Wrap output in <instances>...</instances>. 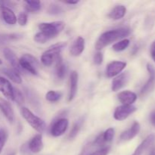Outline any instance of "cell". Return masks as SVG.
<instances>
[{"mask_svg":"<svg viewBox=\"0 0 155 155\" xmlns=\"http://www.w3.org/2000/svg\"><path fill=\"white\" fill-rule=\"evenodd\" d=\"M85 48V39L80 36L77 38L71 46L70 52L73 56H79L82 54Z\"/></svg>","mask_w":155,"mask_h":155,"instance_id":"20","label":"cell"},{"mask_svg":"<svg viewBox=\"0 0 155 155\" xmlns=\"http://www.w3.org/2000/svg\"><path fill=\"white\" fill-rule=\"evenodd\" d=\"M3 53H4V55L5 57V58L8 61L9 63L11 64L12 67H13L14 70L16 71L17 73L19 74L20 72H21V68L20 67L19 64V60L17 58L16 55H15V53L13 52L12 50H11L10 48H5L3 50Z\"/></svg>","mask_w":155,"mask_h":155,"instance_id":"12","label":"cell"},{"mask_svg":"<svg viewBox=\"0 0 155 155\" xmlns=\"http://www.w3.org/2000/svg\"><path fill=\"white\" fill-rule=\"evenodd\" d=\"M147 69L149 73V79L141 90V95H145L151 92L155 85V69L150 64L147 65Z\"/></svg>","mask_w":155,"mask_h":155,"instance_id":"9","label":"cell"},{"mask_svg":"<svg viewBox=\"0 0 155 155\" xmlns=\"http://www.w3.org/2000/svg\"><path fill=\"white\" fill-rule=\"evenodd\" d=\"M154 155H155V154H154Z\"/></svg>","mask_w":155,"mask_h":155,"instance_id":"41","label":"cell"},{"mask_svg":"<svg viewBox=\"0 0 155 155\" xmlns=\"http://www.w3.org/2000/svg\"><path fill=\"white\" fill-rule=\"evenodd\" d=\"M130 45V40L127 39H123L113 45V49L116 51H121L125 50Z\"/></svg>","mask_w":155,"mask_h":155,"instance_id":"26","label":"cell"},{"mask_svg":"<svg viewBox=\"0 0 155 155\" xmlns=\"http://www.w3.org/2000/svg\"><path fill=\"white\" fill-rule=\"evenodd\" d=\"M151 155H154V154H151Z\"/></svg>","mask_w":155,"mask_h":155,"instance_id":"40","label":"cell"},{"mask_svg":"<svg viewBox=\"0 0 155 155\" xmlns=\"http://www.w3.org/2000/svg\"><path fill=\"white\" fill-rule=\"evenodd\" d=\"M27 4V9L29 12H37L41 8V2L39 1H30L27 0L25 2Z\"/></svg>","mask_w":155,"mask_h":155,"instance_id":"24","label":"cell"},{"mask_svg":"<svg viewBox=\"0 0 155 155\" xmlns=\"http://www.w3.org/2000/svg\"><path fill=\"white\" fill-rule=\"evenodd\" d=\"M127 12V8L124 5H117L114 8L109 14V18L113 20H120L124 17Z\"/></svg>","mask_w":155,"mask_h":155,"instance_id":"21","label":"cell"},{"mask_svg":"<svg viewBox=\"0 0 155 155\" xmlns=\"http://www.w3.org/2000/svg\"><path fill=\"white\" fill-rule=\"evenodd\" d=\"M136 110V107L133 105H123L119 106L115 110L114 114V117L117 120H124L127 119L130 114L134 113Z\"/></svg>","mask_w":155,"mask_h":155,"instance_id":"6","label":"cell"},{"mask_svg":"<svg viewBox=\"0 0 155 155\" xmlns=\"http://www.w3.org/2000/svg\"><path fill=\"white\" fill-rule=\"evenodd\" d=\"M65 46H66V42H58L54 44L42 54L41 62L45 66H51L53 62L56 61V60L60 57L61 51Z\"/></svg>","mask_w":155,"mask_h":155,"instance_id":"3","label":"cell"},{"mask_svg":"<svg viewBox=\"0 0 155 155\" xmlns=\"http://www.w3.org/2000/svg\"><path fill=\"white\" fill-rule=\"evenodd\" d=\"M65 3L67 4H71V5H74V4H77L79 2L78 0H75V1H65Z\"/></svg>","mask_w":155,"mask_h":155,"instance_id":"37","label":"cell"},{"mask_svg":"<svg viewBox=\"0 0 155 155\" xmlns=\"http://www.w3.org/2000/svg\"><path fill=\"white\" fill-rule=\"evenodd\" d=\"M151 57H152V58L154 59V61H155V40L153 42V43L151 44Z\"/></svg>","mask_w":155,"mask_h":155,"instance_id":"35","label":"cell"},{"mask_svg":"<svg viewBox=\"0 0 155 155\" xmlns=\"http://www.w3.org/2000/svg\"><path fill=\"white\" fill-rule=\"evenodd\" d=\"M0 9H1L2 16L6 24H10V25H14L16 24L17 18L12 9L8 7H4V6H1Z\"/></svg>","mask_w":155,"mask_h":155,"instance_id":"19","label":"cell"},{"mask_svg":"<svg viewBox=\"0 0 155 155\" xmlns=\"http://www.w3.org/2000/svg\"><path fill=\"white\" fill-rule=\"evenodd\" d=\"M19 64L21 68L26 70L33 75H37L36 68L39 66V62L37 59L35 58L31 54H24L19 60Z\"/></svg>","mask_w":155,"mask_h":155,"instance_id":"5","label":"cell"},{"mask_svg":"<svg viewBox=\"0 0 155 155\" xmlns=\"http://www.w3.org/2000/svg\"><path fill=\"white\" fill-rule=\"evenodd\" d=\"M139 131H140V124L138 122H135L129 130L122 133V134L120 135V140L121 142L131 140L135 136H137Z\"/></svg>","mask_w":155,"mask_h":155,"instance_id":"11","label":"cell"},{"mask_svg":"<svg viewBox=\"0 0 155 155\" xmlns=\"http://www.w3.org/2000/svg\"><path fill=\"white\" fill-rule=\"evenodd\" d=\"M8 134L7 132L3 129H0V154H1L4 145L5 144L6 141H7Z\"/></svg>","mask_w":155,"mask_h":155,"instance_id":"29","label":"cell"},{"mask_svg":"<svg viewBox=\"0 0 155 155\" xmlns=\"http://www.w3.org/2000/svg\"><path fill=\"white\" fill-rule=\"evenodd\" d=\"M13 89L14 88L7 79L0 77V92L5 97L10 100H13Z\"/></svg>","mask_w":155,"mask_h":155,"instance_id":"13","label":"cell"},{"mask_svg":"<svg viewBox=\"0 0 155 155\" xmlns=\"http://www.w3.org/2000/svg\"><path fill=\"white\" fill-rule=\"evenodd\" d=\"M61 98V93L55 91H48L45 95V98L50 102H55Z\"/></svg>","mask_w":155,"mask_h":155,"instance_id":"25","label":"cell"},{"mask_svg":"<svg viewBox=\"0 0 155 155\" xmlns=\"http://www.w3.org/2000/svg\"><path fill=\"white\" fill-rule=\"evenodd\" d=\"M18 24H20L21 26H24L26 25V24L27 23V15L26 13H22L18 15Z\"/></svg>","mask_w":155,"mask_h":155,"instance_id":"32","label":"cell"},{"mask_svg":"<svg viewBox=\"0 0 155 155\" xmlns=\"http://www.w3.org/2000/svg\"><path fill=\"white\" fill-rule=\"evenodd\" d=\"M109 149L110 148L108 147H104V148H101V149L98 150V151L91 153L89 155H107L109 152Z\"/></svg>","mask_w":155,"mask_h":155,"instance_id":"33","label":"cell"},{"mask_svg":"<svg viewBox=\"0 0 155 155\" xmlns=\"http://www.w3.org/2000/svg\"><path fill=\"white\" fill-rule=\"evenodd\" d=\"M64 27L65 24L63 21L41 23L39 24L40 32L35 35L34 40L39 43H45L59 34L64 30Z\"/></svg>","mask_w":155,"mask_h":155,"instance_id":"1","label":"cell"},{"mask_svg":"<svg viewBox=\"0 0 155 155\" xmlns=\"http://www.w3.org/2000/svg\"><path fill=\"white\" fill-rule=\"evenodd\" d=\"M68 120L66 118H61L56 120L51 127V134L54 137H58L66 132L68 127Z\"/></svg>","mask_w":155,"mask_h":155,"instance_id":"7","label":"cell"},{"mask_svg":"<svg viewBox=\"0 0 155 155\" xmlns=\"http://www.w3.org/2000/svg\"><path fill=\"white\" fill-rule=\"evenodd\" d=\"M129 79H130V74H129L128 72L123 73V74H120L116 78L114 79L113 81H112V90L114 92H117V91L122 89L128 83Z\"/></svg>","mask_w":155,"mask_h":155,"instance_id":"10","label":"cell"},{"mask_svg":"<svg viewBox=\"0 0 155 155\" xmlns=\"http://www.w3.org/2000/svg\"><path fill=\"white\" fill-rule=\"evenodd\" d=\"M114 136V130L113 128H109L104 133H102V138L104 143L110 142Z\"/></svg>","mask_w":155,"mask_h":155,"instance_id":"28","label":"cell"},{"mask_svg":"<svg viewBox=\"0 0 155 155\" xmlns=\"http://www.w3.org/2000/svg\"><path fill=\"white\" fill-rule=\"evenodd\" d=\"M8 155H15V152H12V153H11V154H9Z\"/></svg>","mask_w":155,"mask_h":155,"instance_id":"38","label":"cell"},{"mask_svg":"<svg viewBox=\"0 0 155 155\" xmlns=\"http://www.w3.org/2000/svg\"><path fill=\"white\" fill-rule=\"evenodd\" d=\"M28 148L33 153H39L43 148V142H42V136L41 134L35 136L29 142Z\"/></svg>","mask_w":155,"mask_h":155,"instance_id":"17","label":"cell"},{"mask_svg":"<svg viewBox=\"0 0 155 155\" xmlns=\"http://www.w3.org/2000/svg\"><path fill=\"white\" fill-rule=\"evenodd\" d=\"M67 73V67L62 61L61 58L60 57L56 60V74L59 79L62 80L64 78Z\"/></svg>","mask_w":155,"mask_h":155,"instance_id":"23","label":"cell"},{"mask_svg":"<svg viewBox=\"0 0 155 155\" xmlns=\"http://www.w3.org/2000/svg\"><path fill=\"white\" fill-rule=\"evenodd\" d=\"M155 141V136L154 135L151 134L149 135L139 146L137 147V148L136 149V151H134L132 155H142L144 154L145 151L152 145Z\"/></svg>","mask_w":155,"mask_h":155,"instance_id":"18","label":"cell"},{"mask_svg":"<svg viewBox=\"0 0 155 155\" xmlns=\"http://www.w3.org/2000/svg\"><path fill=\"white\" fill-rule=\"evenodd\" d=\"M2 64V61L1 59H0V64Z\"/></svg>","mask_w":155,"mask_h":155,"instance_id":"39","label":"cell"},{"mask_svg":"<svg viewBox=\"0 0 155 155\" xmlns=\"http://www.w3.org/2000/svg\"><path fill=\"white\" fill-rule=\"evenodd\" d=\"M103 61V54L101 52H97L94 56V62L95 64H101Z\"/></svg>","mask_w":155,"mask_h":155,"instance_id":"34","label":"cell"},{"mask_svg":"<svg viewBox=\"0 0 155 155\" xmlns=\"http://www.w3.org/2000/svg\"><path fill=\"white\" fill-rule=\"evenodd\" d=\"M48 13L51 14V15H58V14L61 13L62 9L61 8L59 7L58 5H51L48 8Z\"/></svg>","mask_w":155,"mask_h":155,"instance_id":"30","label":"cell"},{"mask_svg":"<svg viewBox=\"0 0 155 155\" xmlns=\"http://www.w3.org/2000/svg\"><path fill=\"white\" fill-rule=\"evenodd\" d=\"M127 66V63L124 61H112L107 66L106 74L107 77H114L118 75Z\"/></svg>","mask_w":155,"mask_h":155,"instance_id":"8","label":"cell"},{"mask_svg":"<svg viewBox=\"0 0 155 155\" xmlns=\"http://www.w3.org/2000/svg\"><path fill=\"white\" fill-rule=\"evenodd\" d=\"M13 100L18 103V105H22L24 103V98L22 92L16 88H14L13 89Z\"/></svg>","mask_w":155,"mask_h":155,"instance_id":"27","label":"cell"},{"mask_svg":"<svg viewBox=\"0 0 155 155\" xmlns=\"http://www.w3.org/2000/svg\"><path fill=\"white\" fill-rule=\"evenodd\" d=\"M77 85H78V74L77 71H74L71 72L70 77V89L68 95V101H71L75 97L77 92Z\"/></svg>","mask_w":155,"mask_h":155,"instance_id":"16","label":"cell"},{"mask_svg":"<svg viewBox=\"0 0 155 155\" xmlns=\"http://www.w3.org/2000/svg\"><path fill=\"white\" fill-rule=\"evenodd\" d=\"M21 114L23 117L26 120L27 123L39 133H42L45 131L46 128L45 123L42 120L41 118L38 117L37 116L33 114L28 108L25 107H22L21 108Z\"/></svg>","mask_w":155,"mask_h":155,"instance_id":"4","label":"cell"},{"mask_svg":"<svg viewBox=\"0 0 155 155\" xmlns=\"http://www.w3.org/2000/svg\"><path fill=\"white\" fill-rule=\"evenodd\" d=\"M118 100L125 105H132L133 103L137 99V95L136 93L131 91H124L118 94Z\"/></svg>","mask_w":155,"mask_h":155,"instance_id":"15","label":"cell"},{"mask_svg":"<svg viewBox=\"0 0 155 155\" xmlns=\"http://www.w3.org/2000/svg\"><path fill=\"white\" fill-rule=\"evenodd\" d=\"M151 121L153 125L155 126V110L151 114Z\"/></svg>","mask_w":155,"mask_h":155,"instance_id":"36","label":"cell"},{"mask_svg":"<svg viewBox=\"0 0 155 155\" xmlns=\"http://www.w3.org/2000/svg\"><path fill=\"white\" fill-rule=\"evenodd\" d=\"M130 33V30L127 28H120L105 32L102 33L97 40L95 43V48L97 50L102 49L109 44L129 36Z\"/></svg>","mask_w":155,"mask_h":155,"instance_id":"2","label":"cell"},{"mask_svg":"<svg viewBox=\"0 0 155 155\" xmlns=\"http://www.w3.org/2000/svg\"><path fill=\"white\" fill-rule=\"evenodd\" d=\"M80 130V124H79V123H77V124H74L72 130H71V133H70V135H69V138H71V139H74V138H75L76 136H77V135L78 134Z\"/></svg>","mask_w":155,"mask_h":155,"instance_id":"31","label":"cell"},{"mask_svg":"<svg viewBox=\"0 0 155 155\" xmlns=\"http://www.w3.org/2000/svg\"><path fill=\"white\" fill-rule=\"evenodd\" d=\"M0 110L9 122L13 123L14 118H15L13 109L11 104L6 100L2 98H0Z\"/></svg>","mask_w":155,"mask_h":155,"instance_id":"14","label":"cell"},{"mask_svg":"<svg viewBox=\"0 0 155 155\" xmlns=\"http://www.w3.org/2000/svg\"><path fill=\"white\" fill-rule=\"evenodd\" d=\"M2 71L3 72V74H5V75L7 76V77L12 80V81L14 82V83H17V84H21V83H22L21 77H20L19 74L17 73L15 70L4 68V69L2 70Z\"/></svg>","mask_w":155,"mask_h":155,"instance_id":"22","label":"cell"}]
</instances>
